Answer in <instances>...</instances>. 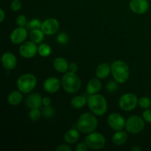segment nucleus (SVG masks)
Segmentation results:
<instances>
[{
    "instance_id": "f257e3e1",
    "label": "nucleus",
    "mask_w": 151,
    "mask_h": 151,
    "mask_svg": "<svg viewBox=\"0 0 151 151\" xmlns=\"http://www.w3.org/2000/svg\"><path fill=\"white\" fill-rule=\"evenodd\" d=\"M98 121L94 114L86 113L82 114L78 118L77 122V127L80 132L85 134H88L94 132L97 128Z\"/></svg>"
},
{
    "instance_id": "f03ea898",
    "label": "nucleus",
    "mask_w": 151,
    "mask_h": 151,
    "mask_svg": "<svg viewBox=\"0 0 151 151\" xmlns=\"http://www.w3.org/2000/svg\"><path fill=\"white\" fill-rule=\"evenodd\" d=\"M87 105L91 111L96 116H103L107 111V100L101 94H95L90 95L87 100Z\"/></svg>"
},
{
    "instance_id": "7ed1b4c3",
    "label": "nucleus",
    "mask_w": 151,
    "mask_h": 151,
    "mask_svg": "<svg viewBox=\"0 0 151 151\" xmlns=\"http://www.w3.org/2000/svg\"><path fill=\"white\" fill-rule=\"evenodd\" d=\"M111 73L114 79L118 83H125L130 76V69L125 61L116 60L112 63Z\"/></svg>"
},
{
    "instance_id": "20e7f679",
    "label": "nucleus",
    "mask_w": 151,
    "mask_h": 151,
    "mask_svg": "<svg viewBox=\"0 0 151 151\" xmlns=\"http://www.w3.org/2000/svg\"><path fill=\"white\" fill-rule=\"evenodd\" d=\"M61 86L66 92L75 94L81 88V81L74 72H66L61 78Z\"/></svg>"
},
{
    "instance_id": "39448f33",
    "label": "nucleus",
    "mask_w": 151,
    "mask_h": 151,
    "mask_svg": "<svg viewBox=\"0 0 151 151\" xmlns=\"http://www.w3.org/2000/svg\"><path fill=\"white\" fill-rule=\"evenodd\" d=\"M37 85V78L34 75L27 73L18 78L16 86L18 89L23 94H29L35 88Z\"/></svg>"
},
{
    "instance_id": "423d86ee",
    "label": "nucleus",
    "mask_w": 151,
    "mask_h": 151,
    "mask_svg": "<svg viewBox=\"0 0 151 151\" xmlns=\"http://www.w3.org/2000/svg\"><path fill=\"white\" fill-rule=\"evenodd\" d=\"M145 121L142 116L138 115H133L128 118L125 122L126 131L131 134H138L144 130L145 127Z\"/></svg>"
},
{
    "instance_id": "0eeeda50",
    "label": "nucleus",
    "mask_w": 151,
    "mask_h": 151,
    "mask_svg": "<svg viewBox=\"0 0 151 151\" xmlns=\"http://www.w3.org/2000/svg\"><path fill=\"white\" fill-rule=\"evenodd\" d=\"M85 143L88 148L97 150L105 147L106 144V139L103 134L94 131L86 136L85 138Z\"/></svg>"
},
{
    "instance_id": "6e6552de",
    "label": "nucleus",
    "mask_w": 151,
    "mask_h": 151,
    "mask_svg": "<svg viewBox=\"0 0 151 151\" xmlns=\"http://www.w3.org/2000/svg\"><path fill=\"white\" fill-rule=\"evenodd\" d=\"M138 103V97L133 93H125L119 100V108L125 111H131L135 109Z\"/></svg>"
},
{
    "instance_id": "1a4fd4ad",
    "label": "nucleus",
    "mask_w": 151,
    "mask_h": 151,
    "mask_svg": "<svg viewBox=\"0 0 151 151\" xmlns=\"http://www.w3.org/2000/svg\"><path fill=\"white\" fill-rule=\"evenodd\" d=\"M19 54L24 58L29 59L35 57L38 52L36 44L32 41H24L19 47Z\"/></svg>"
},
{
    "instance_id": "9d476101",
    "label": "nucleus",
    "mask_w": 151,
    "mask_h": 151,
    "mask_svg": "<svg viewBox=\"0 0 151 151\" xmlns=\"http://www.w3.org/2000/svg\"><path fill=\"white\" fill-rule=\"evenodd\" d=\"M109 127L114 131H121L125 126V122L123 116L118 113H112L109 114L107 119Z\"/></svg>"
},
{
    "instance_id": "9b49d317",
    "label": "nucleus",
    "mask_w": 151,
    "mask_h": 151,
    "mask_svg": "<svg viewBox=\"0 0 151 151\" xmlns=\"http://www.w3.org/2000/svg\"><path fill=\"white\" fill-rule=\"evenodd\" d=\"M59 27L60 24L58 21L54 18H50L42 22L41 29L45 35H52L58 31Z\"/></svg>"
},
{
    "instance_id": "f8f14e48",
    "label": "nucleus",
    "mask_w": 151,
    "mask_h": 151,
    "mask_svg": "<svg viewBox=\"0 0 151 151\" xmlns=\"http://www.w3.org/2000/svg\"><path fill=\"white\" fill-rule=\"evenodd\" d=\"M27 36V29L24 27H19L12 31L10 35V40L14 44H22L26 41Z\"/></svg>"
},
{
    "instance_id": "ddd939ff",
    "label": "nucleus",
    "mask_w": 151,
    "mask_h": 151,
    "mask_svg": "<svg viewBox=\"0 0 151 151\" xmlns=\"http://www.w3.org/2000/svg\"><path fill=\"white\" fill-rule=\"evenodd\" d=\"M129 7L133 13L136 14H144L148 10L149 2L147 0H131Z\"/></svg>"
},
{
    "instance_id": "4468645a",
    "label": "nucleus",
    "mask_w": 151,
    "mask_h": 151,
    "mask_svg": "<svg viewBox=\"0 0 151 151\" xmlns=\"http://www.w3.org/2000/svg\"><path fill=\"white\" fill-rule=\"evenodd\" d=\"M60 84H61V82H60V81L57 78L50 77L44 81L43 86L47 92L50 94H55L60 89Z\"/></svg>"
},
{
    "instance_id": "2eb2a0df",
    "label": "nucleus",
    "mask_w": 151,
    "mask_h": 151,
    "mask_svg": "<svg viewBox=\"0 0 151 151\" xmlns=\"http://www.w3.org/2000/svg\"><path fill=\"white\" fill-rule=\"evenodd\" d=\"M18 63L17 58L11 52H5L1 57V64L7 70H13L16 67Z\"/></svg>"
},
{
    "instance_id": "dca6fc26",
    "label": "nucleus",
    "mask_w": 151,
    "mask_h": 151,
    "mask_svg": "<svg viewBox=\"0 0 151 151\" xmlns=\"http://www.w3.org/2000/svg\"><path fill=\"white\" fill-rule=\"evenodd\" d=\"M42 99L38 93H32L25 100V105L28 109H40L43 105Z\"/></svg>"
},
{
    "instance_id": "f3484780",
    "label": "nucleus",
    "mask_w": 151,
    "mask_h": 151,
    "mask_svg": "<svg viewBox=\"0 0 151 151\" xmlns=\"http://www.w3.org/2000/svg\"><path fill=\"white\" fill-rule=\"evenodd\" d=\"M111 72V67L107 63H100L95 70V75L99 79H106Z\"/></svg>"
},
{
    "instance_id": "a211bd4d",
    "label": "nucleus",
    "mask_w": 151,
    "mask_h": 151,
    "mask_svg": "<svg viewBox=\"0 0 151 151\" xmlns=\"http://www.w3.org/2000/svg\"><path fill=\"white\" fill-rule=\"evenodd\" d=\"M99 78H92L88 81L86 86V92L88 94H97L102 88V83Z\"/></svg>"
},
{
    "instance_id": "6ab92c4d",
    "label": "nucleus",
    "mask_w": 151,
    "mask_h": 151,
    "mask_svg": "<svg viewBox=\"0 0 151 151\" xmlns=\"http://www.w3.org/2000/svg\"><path fill=\"white\" fill-rule=\"evenodd\" d=\"M69 64L68 63L67 60L62 57L56 58L53 62V66L54 69L60 73H65L69 70Z\"/></svg>"
},
{
    "instance_id": "aec40b11",
    "label": "nucleus",
    "mask_w": 151,
    "mask_h": 151,
    "mask_svg": "<svg viewBox=\"0 0 151 151\" xmlns=\"http://www.w3.org/2000/svg\"><path fill=\"white\" fill-rule=\"evenodd\" d=\"M128 139V135L125 131H117L112 136V142L116 146H122L125 144Z\"/></svg>"
},
{
    "instance_id": "412c9836",
    "label": "nucleus",
    "mask_w": 151,
    "mask_h": 151,
    "mask_svg": "<svg viewBox=\"0 0 151 151\" xmlns=\"http://www.w3.org/2000/svg\"><path fill=\"white\" fill-rule=\"evenodd\" d=\"M22 100H23L22 92L19 91V89L10 92L8 95V97H7V101H8L9 104L13 106H16L20 104Z\"/></svg>"
},
{
    "instance_id": "4be33fe9",
    "label": "nucleus",
    "mask_w": 151,
    "mask_h": 151,
    "mask_svg": "<svg viewBox=\"0 0 151 151\" xmlns=\"http://www.w3.org/2000/svg\"><path fill=\"white\" fill-rule=\"evenodd\" d=\"M79 138L80 131L78 129H69L64 134V140L68 144H75Z\"/></svg>"
},
{
    "instance_id": "5701e85b",
    "label": "nucleus",
    "mask_w": 151,
    "mask_h": 151,
    "mask_svg": "<svg viewBox=\"0 0 151 151\" xmlns=\"http://www.w3.org/2000/svg\"><path fill=\"white\" fill-rule=\"evenodd\" d=\"M87 100H86V98L84 96H75L71 100L70 104L73 109H80L86 106V104L87 103Z\"/></svg>"
},
{
    "instance_id": "b1692460",
    "label": "nucleus",
    "mask_w": 151,
    "mask_h": 151,
    "mask_svg": "<svg viewBox=\"0 0 151 151\" xmlns=\"http://www.w3.org/2000/svg\"><path fill=\"white\" fill-rule=\"evenodd\" d=\"M44 35L45 34L41 29H33L29 32V38H30V41H33L35 44H40L44 40Z\"/></svg>"
},
{
    "instance_id": "393cba45",
    "label": "nucleus",
    "mask_w": 151,
    "mask_h": 151,
    "mask_svg": "<svg viewBox=\"0 0 151 151\" xmlns=\"http://www.w3.org/2000/svg\"><path fill=\"white\" fill-rule=\"evenodd\" d=\"M51 47L47 44H41L38 47V52L41 57H48L51 54Z\"/></svg>"
},
{
    "instance_id": "a878e982",
    "label": "nucleus",
    "mask_w": 151,
    "mask_h": 151,
    "mask_svg": "<svg viewBox=\"0 0 151 151\" xmlns=\"http://www.w3.org/2000/svg\"><path fill=\"white\" fill-rule=\"evenodd\" d=\"M41 22L38 19H32L27 24V29L29 30H33L36 29H41Z\"/></svg>"
},
{
    "instance_id": "bb28decb",
    "label": "nucleus",
    "mask_w": 151,
    "mask_h": 151,
    "mask_svg": "<svg viewBox=\"0 0 151 151\" xmlns=\"http://www.w3.org/2000/svg\"><path fill=\"white\" fill-rule=\"evenodd\" d=\"M41 114H42V112L39 110V109H31L28 114V116L30 120L35 122L40 119V118L41 117Z\"/></svg>"
},
{
    "instance_id": "cd10ccee",
    "label": "nucleus",
    "mask_w": 151,
    "mask_h": 151,
    "mask_svg": "<svg viewBox=\"0 0 151 151\" xmlns=\"http://www.w3.org/2000/svg\"><path fill=\"white\" fill-rule=\"evenodd\" d=\"M138 105L143 109H147L151 106V100L149 97H142L139 100Z\"/></svg>"
},
{
    "instance_id": "c85d7f7f",
    "label": "nucleus",
    "mask_w": 151,
    "mask_h": 151,
    "mask_svg": "<svg viewBox=\"0 0 151 151\" xmlns=\"http://www.w3.org/2000/svg\"><path fill=\"white\" fill-rule=\"evenodd\" d=\"M42 115L46 118H50L54 116L55 109L52 106H44L42 109Z\"/></svg>"
},
{
    "instance_id": "c756f323",
    "label": "nucleus",
    "mask_w": 151,
    "mask_h": 151,
    "mask_svg": "<svg viewBox=\"0 0 151 151\" xmlns=\"http://www.w3.org/2000/svg\"><path fill=\"white\" fill-rule=\"evenodd\" d=\"M56 41H57L58 44H60V45H65L69 41V37H68L67 34L65 32H60L58 34L57 37H56Z\"/></svg>"
},
{
    "instance_id": "7c9ffc66",
    "label": "nucleus",
    "mask_w": 151,
    "mask_h": 151,
    "mask_svg": "<svg viewBox=\"0 0 151 151\" xmlns=\"http://www.w3.org/2000/svg\"><path fill=\"white\" fill-rule=\"evenodd\" d=\"M16 24L19 27H24L27 26V18L25 17L24 15H19L16 19Z\"/></svg>"
},
{
    "instance_id": "2f4dec72",
    "label": "nucleus",
    "mask_w": 151,
    "mask_h": 151,
    "mask_svg": "<svg viewBox=\"0 0 151 151\" xmlns=\"http://www.w3.org/2000/svg\"><path fill=\"white\" fill-rule=\"evenodd\" d=\"M116 83H117L116 81H115V82L114 81H109L106 86V89H107L108 91L111 93H113V92H114V91H116V89L118 88Z\"/></svg>"
},
{
    "instance_id": "473e14b6",
    "label": "nucleus",
    "mask_w": 151,
    "mask_h": 151,
    "mask_svg": "<svg viewBox=\"0 0 151 151\" xmlns=\"http://www.w3.org/2000/svg\"><path fill=\"white\" fill-rule=\"evenodd\" d=\"M10 7H11L12 10H13V11H19L21 7H22V3L19 0H13L11 4H10Z\"/></svg>"
},
{
    "instance_id": "72a5a7b5",
    "label": "nucleus",
    "mask_w": 151,
    "mask_h": 151,
    "mask_svg": "<svg viewBox=\"0 0 151 151\" xmlns=\"http://www.w3.org/2000/svg\"><path fill=\"white\" fill-rule=\"evenodd\" d=\"M142 118L145 122L151 123V109H145L142 113Z\"/></svg>"
},
{
    "instance_id": "f704fd0d",
    "label": "nucleus",
    "mask_w": 151,
    "mask_h": 151,
    "mask_svg": "<svg viewBox=\"0 0 151 151\" xmlns=\"http://www.w3.org/2000/svg\"><path fill=\"white\" fill-rule=\"evenodd\" d=\"M56 151H72V148L69 145L65 144H61L58 146L55 149Z\"/></svg>"
},
{
    "instance_id": "c9c22d12",
    "label": "nucleus",
    "mask_w": 151,
    "mask_h": 151,
    "mask_svg": "<svg viewBox=\"0 0 151 151\" xmlns=\"http://www.w3.org/2000/svg\"><path fill=\"white\" fill-rule=\"evenodd\" d=\"M88 146L86 145V144L85 142H81L79 143V144H78L75 150H76V151H83L88 150Z\"/></svg>"
},
{
    "instance_id": "e433bc0d",
    "label": "nucleus",
    "mask_w": 151,
    "mask_h": 151,
    "mask_svg": "<svg viewBox=\"0 0 151 151\" xmlns=\"http://www.w3.org/2000/svg\"><path fill=\"white\" fill-rule=\"evenodd\" d=\"M78 65H77L76 63L75 62H72L69 64V72H74V73H76V72L78 71Z\"/></svg>"
},
{
    "instance_id": "4c0bfd02",
    "label": "nucleus",
    "mask_w": 151,
    "mask_h": 151,
    "mask_svg": "<svg viewBox=\"0 0 151 151\" xmlns=\"http://www.w3.org/2000/svg\"><path fill=\"white\" fill-rule=\"evenodd\" d=\"M42 103H43V105H44V106H50V104H51V103H52L51 98H50V97H43Z\"/></svg>"
},
{
    "instance_id": "58836bf2",
    "label": "nucleus",
    "mask_w": 151,
    "mask_h": 151,
    "mask_svg": "<svg viewBox=\"0 0 151 151\" xmlns=\"http://www.w3.org/2000/svg\"><path fill=\"white\" fill-rule=\"evenodd\" d=\"M4 19H5V13L2 8H0V22H4Z\"/></svg>"
},
{
    "instance_id": "ea45409f",
    "label": "nucleus",
    "mask_w": 151,
    "mask_h": 151,
    "mask_svg": "<svg viewBox=\"0 0 151 151\" xmlns=\"http://www.w3.org/2000/svg\"><path fill=\"white\" fill-rule=\"evenodd\" d=\"M131 150L132 151H141L142 148L140 147H139V146H136V147H133V148L131 149Z\"/></svg>"
},
{
    "instance_id": "a19ab883",
    "label": "nucleus",
    "mask_w": 151,
    "mask_h": 151,
    "mask_svg": "<svg viewBox=\"0 0 151 151\" xmlns=\"http://www.w3.org/2000/svg\"><path fill=\"white\" fill-rule=\"evenodd\" d=\"M19 1H21V0H19Z\"/></svg>"
}]
</instances>
